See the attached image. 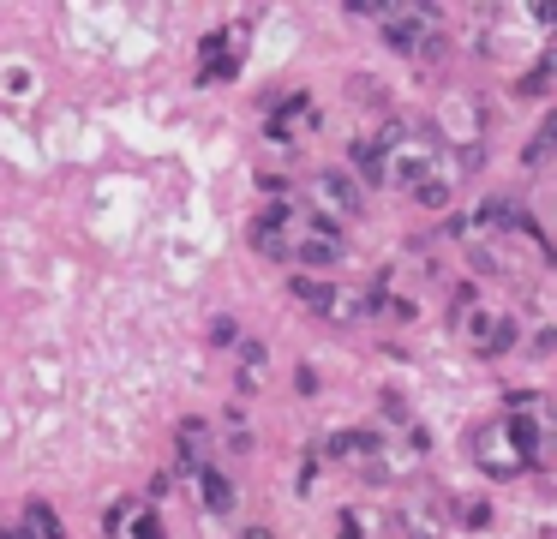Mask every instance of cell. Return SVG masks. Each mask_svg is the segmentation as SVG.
<instances>
[{"instance_id": "obj_5", "label": "cell", "mask_w": 557, "mask_h": 539, "mask_svg": "<svg viewBox=\"0 0 557 539\" xmlns=\"http://www.w3.org/2000/svg\"><path fill=\"white\" fill-rule=\"evenodd\" d=\"M312 198H324V204H330L336 216H360V210H366L360 186H354V180H348L342 168H318V174H312ZM336 216H330V222H336Z\"/></svg>"}, {"instance_id": "obj_7", "label": "cell", "mask_w": 557, "mask_h": 539, "mask_svg": "<svg viewBox=\"0 0 557 539\" xmlns=\"http://www.w3.org/2000/svg\"><path fill=\"white\" fill-rule=\"evenodd\" d=\"M234 54H240V30H228V36H204V66H198V72H204V78H234V72H240Z\"/></svg>"}, {"instance_id": "obj_9", "label": "cell", "mask_w": 557, "mask_h": 539, "mask_svg": "<svg viewBox=\"0 0 557 539\" xmlns=\"http://www.w3.org/2000/svg\"><path fill=\"white\" fill-rule=\"evenodd\" d=\"M198 480H204V510H210V516H234V504H240L234 480H228V474H216V468H204Z\"/></svg>"}, {"instance_id": "obj_1", "label": "cell", "mask_w": 557, "mask_h": 539, "mask_svg": "<svg viewBox=\"0 0 557 539\" xmlns=\"http://www.w3.org/2000/svg\"><path fill=\"white\" fill-rule=\"evenodd\" d=\"M438 18H444V6H384V36L402 48V54H438L444 42L432 36L438 30Z\"/></svg>"}, {"instance_id": "obj_8", "label": "cell", "mask_w": 557, "mask_h": 539, "mask_svg": "<svg viewBox=\"0 0 557 539\" xmlns=\"http://www.w3.org/2000/svg\"><path fill=\"white\" fill-rule=\"evenodd\" d=\"M378 450H384L378 432H336L330 438V456L336 462H378Z\"/></svg>"}, {"instance_id": "obj_3", "label": "cell", "mask_w": 557, "mask_h": 539, "mask_svg": "<svg viewBox=\"0 0 557 539\" xmlns=\"http://www.w3.org/2000/svg\"><path fill=\"white\" fill-rule=\"evenodd\" d=\"M474 462L492 474V480H516V474H528V462L510 450V438H504V426H486L480 438H474Z\"/></svg>"}, {"instance_id": "obj_11", "label": "cell", "mask_w": 557, "mask_h": 539, "mask_svg": "<svg viewBox=\"0 0 557 539\" xmlns=\"http://www.w3.org/2000/svg\"><path fill=\"white\" fill-rule=\"evenodd\" d=\"M522 342V324L504 312V318H492V330H486V342H480V354H510Z\"/></svg>"}, {"instance_id": "obj_12", "label": "cell", "mask_w": 557, "mask_h": 539, "mask_svg": "<svg viewBox=\"0 0 557 539\" xmlns=\"http://www.w3.org/2000/svg\"><path fill=\"white\" fill-rule=\"evenodd\" d=\"M24 534L30 539H66L60 534V516H54L48 504H30V510H24Z\"/></svg>"}, {"instance_id": "obj_4", "label": "cell", "mask_w": 557, "mask_h": 539, "mask_svg": "<svg viewBox=\"0 0 557 539\" xmlns=\"http://www.w3.org/2000/svg\"><path fill=\"white\" fill-rule=\"evenodd\" d=\"M318 126V108H312V96H288L282 108H270V120H264V132H270V144H294L300 132H312Z\"/></svg>"}, {"instance_id": "obj_17", "label": "cell", "mask_w": 557, "mask_h": 539, "mask_svg": "<svg viewBox=\"0 0 557 539\" xmlns=\"http://www.w3.org/2000/svg\"><path fill=\"white\" fill-rule=\"evenodd\" d=\"M246 539H276V534H270V528H252V534H246Z\"/></svg>"}, {"instance_id": "obj_13", "label": "cell", "mask_w": 557, "mask_h": 539, "mask_svg": "<svg viewBox=\"0 0 557 539\" xmlns=\"http://www.w3.org/2000/svg\"><path fill=\"white\" fill-rule=\"evenodd\" d=\"M546 84H552V60H540V66L522 78V96H546Z\"/></svg>"}, {"instance_id": "obj_18", "label": "cell", "mask_w": 557, "mask_h": 539, "mask_svg": "<svg viewBox=\"0 0 557 539\" xmlns=\"http://www.w3.org/2000/svg\"><path fill=\"white\" fill-rule=\"evenodd\" d=\"M0 539H30V534H24V528H6V534H0Z\"/></svg>"}, {"instance_id": "obj_6", "label": "cell", "mask_w": 557, "mask_h": 539, "mask_svg": "<svg viewBox=\"0 0 557 539\" xmlns=\"http://www.w3.org/2000/svg\"><path fill=\"white\" fill-rule=\"evenodd\" d=\"M174 468H186V474H204V468H210V426H204V420H180Z\"/></svg>"}, {"instance_id": "obj_14", "label": "cell", "mask_w": 557, "mask_h": 539, "mask_svg": "<svg viewBox=\"0 0 557 539\" xmlns=\"http://www.w3.org/2000/svg\"><path fill=\"white\" fill-rule=\"evenodd\" d=\"M132 539H162V522H156L150 510H138V516H132Z\"/></svg>"}, {"instance_id": "obj_10", "label": "cell", "mask_w": 557, "mask_h": 539, "mask_svg": "<svg viewBox=\"0 0 557 539\" xmlns=\"http://www.w3.org/2000/svg\"><path fill=\"white\" fill-rule=\"evenodd\" d=\"M348 156H354V174H360L366 186H384V180H390V168H384V150H378L372 138H354V150H348Z\"/></svg>"}, {"instance_id": "obj_2", "label": "cell", "mask_w": 557, "mask_h": 539, "mask_svg": "<svg viewBox=\"0 0 557 539\" xmlns=\"http://www.w3.org/2000/svg\"><path fill=\"white\" fill-rule=\"evenodd\" d=\"M294 300H300L306 312L330 318V324H354V318H360V294H348V288H336V282H318V276H294Z\"/></svg>"}, {"instance_id": "obj_15", "label": "cell", "mask_w": 557, "mask_h": 539, "mask_svg": "<svg viewBox=\"0 0 557 539\" xmlns=\"http://www.w3.org/2000/svg\"><path fill=\"white\" fill-rule=\"evenodd\" d=\"M486 516H492L486 504H456V522H468V528H486Z\"/></svg>"}, {"instance_id": "obj_16", "label": "cell", "mask_w": 557, "mask_h": 539, "mask_svg": "<svg viewBox=\"0 0 557 539\" xmlns=\"http://www.w3.org/2000/svg\"><path fill=\"white\" fill-rule=\"evenodd\" d=\"M342 539H360V516H342Z\"/></svg>"}]
</instances>
